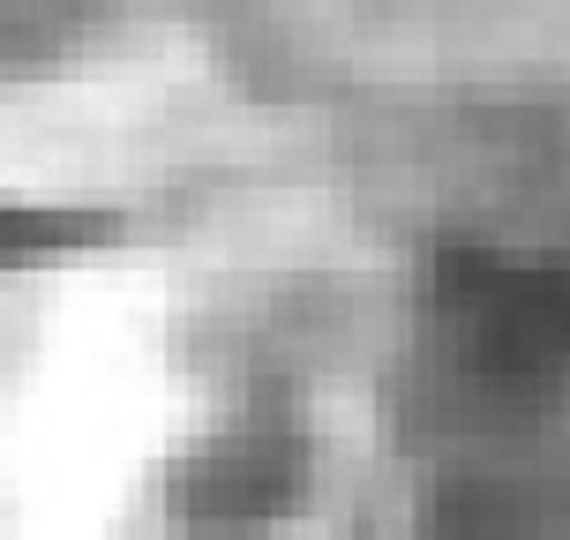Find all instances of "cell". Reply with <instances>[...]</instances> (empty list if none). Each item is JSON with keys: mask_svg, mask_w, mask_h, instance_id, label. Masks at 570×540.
<instances>
[{"mask_svg": "<svg viewBox=\"0 0 570 540\" xmlns=\"http://www.w3.org/2000/svg\"><path fill=\"white\" fill-rule=\"evenodd\" d=\"M428 331L443 369L503 405L570 399V256L458 240L428 271Z\"/></svg>", "mask_w": 570, "mask_h": 540, "instance_id": "1", "label": "cell"}, {"mask_svg": "<svg viewBox=\"0 0 570 540\" xmlns=\"http://www.w3.org/2000/svg\"><path fill=\"white\" fill-rule=\"evenodd\" d=\"M76 233H98V226H90V218H60V210H30V203L0 196V271L46 256V248H68Z\"/></svg>", "mask_w": 570, "mask_h": 540, "instance_id": "2", "label": "cell"}]
</instances>
